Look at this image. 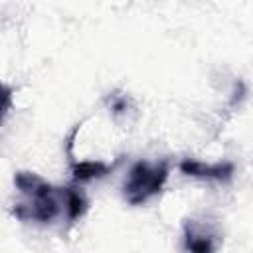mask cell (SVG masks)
<instances>
[{
    "mask_svg": "<svg viewBox=\"0 0 253 253\" xmlns=\"http://www.w3.org/2000/svg\"><path fill=\"white\" fill-rule=\"evenodd\" d=\"M188 249L192 253H210L213 249V241L211 237L206 233H196V231H190L188 233Z\"/></svg>",
    "mask_w": 253,
    "mask_h": 253,
    "instance_id": "2",
    "label": "cell"
},
{
    "mask_svg": "<svg viewBox=\"0 0 253 253\" xmlns=\"http://www.w3.org/2000/svg\"><path fill=\"white\" fill-rule=\"evenodd\" d=\"M164 180H166V166L164 164L138 162L130 170L128 182L125 184V196L132 204L146 202L150 196L160 192Z\"/></svg>",
    "mask_w": 253,
    "mask_h": 253,
    "instance_id": "1",
    "label": "cell"
}]
</instances>
